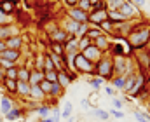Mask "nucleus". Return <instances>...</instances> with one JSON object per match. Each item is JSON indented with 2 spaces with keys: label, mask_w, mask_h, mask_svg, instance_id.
<instances>
[{
  "label": "nucleus",
  "mask_w": 150,
  "mask_h": 122,
  "mask_svg": "<svg viewBox=\"0 0 150 122\" xmlns=\"http://www.w3.org/2000/svg\"><path fill=\"white\" fill-rule=\"evenodd\" d=\"M127 42L129 45L134 49V51H140V49H145L147 44L150 40V23L147 21H138L133 30L127 33Z\"/></svg>",
  "instance_id": "nucleus-1"
},
{
  "label": "nucleus",
  "mask_w": 150,
  "mask_h": 122,
  "mask_svg": "<svg viewBox=\"0 0 150 122\" xmlns=\"http://www.w3.org/2000/svg\"><path fill=\"white\" fill-rule=\"evenodd\" d=\"M94 75L105 79V80H110L113 77V63H112V56L105 54L96 65H94Z\"/></svg>",
  "instance_id": "nucleus-2"
},
{
  "label": "nucleus",
  "mask_w": 150,
  "mask_h": 122,
  "mask_svg": "<svg viewBox=\"0 0 150 122\" xmlns=\"http://www.w3.org/2000/svg\"><path fill=\"white\" fill-rule=\"evenodd\" d=\"M113 63V75H127V73H133L134 72V66H133V61L122 54H117L112 58Z\"/></svg>",
  "instance_id": "nucleus-3"
},
{
  "label": "nucleus",
  "mask_w": 150,
  "mask_h": 122,
  "mask_svg": "<svg viewBox=\"0 0 150 122\" xmlns=\"http://www.w3.org/2000/svg\"><path fill=\"white\" fill-rule=\"evenodd\" d=\"M75 73H80V75H84V73H87V75L94 73V63H91L80 52L75 54Z\"/></svg>",
  "instance_id": "nucleus-4"
},
{
  "label": "nucleus",
  "mask_w": 150,
  "mask_h": 122,
  "mask_svg": "<svg viewBox=\"0 0 150 122\" xmlns=\"http://www.w3.org/2000/svg\"><path fill=\"white\" fill-rule=\"evenodd\" d=\"M108 19V11L107 7H98V9H93L89 12V25H94V26H100L101 23H105Z\"/></svg>",
  "instance_id": "nucleus-5"
},
{
  "label": "nucleus",
  "mask_w": 150,
  "mask_h": 122,
  "mask_svg": "<svg viewBox=\"0 0 150 122\" xmlns=\"http://www.w3.org/2000/svg\"><path fill=\"white\" fill-rule=\"evenodd\" d=\"M67 18L72 19L79 25H84V23H89V14L80 11L79 7H72V9H67Z\"/></svg>",
  "instance_id": "nucleus-6"
},
{
  "label": "nucleus",
  "mask_w": 150,
  "mask_h": 122,
  "mask_svg": "<svg viewBox=\"0 0 150 122\" xmlns=\"http://www.w3.org/2000/svg\"><path fill=\"white\" fill-rule=\"evenodd\" d=\"M119 12H120L126 19H134V18H136V14L140 12V9L133 4V0H124V4L120 5ZM136 19H138V18H136Z\"/></svg>",
  "instance_id": "nucleus-7"
},
{
  "label": "nucleus",
  "mask_w": 150,
  "mask_h": 122,
  "mask_svg": "<svg viewBox=\"0 0 150 122\" xmlns=\"http://www.w3.org/2000/svg\"><path fill=\"white\" fill-rule=\"evenodd\" d=\"M80 54H82L84 58H87V59H89L91 63H94V65H96V63H98L103 56H105V52H101V51H100L94 44H91V45H89L87 49H84Z\"/></svg>",
  "instance_id": "nucleus-8"
},
{
  "label": "nucleus",
  "mask_w": 150,
  "mask_h": 122,
  "mask_svg": "<svg viewBox=\"0 0 150 122\" xmlns=\"http://www.w3.org/2000/svg\"><path fill=\"white\" fill-rule=\"evenodd\" d=\"M18 35H21V28L16 26L14 23L0 26V40H7L9 37H18Z\"/></svg>",
  "instance_id": "nucleus-9"
},
{
  "label": "nucleus",
  "mask_w": 150,
  "mask_h": 122,
  "mask_svg": "<svg viewBox=\"0 0 150 122\" xmlns=\"http://www.w3.org/2000/svg\"><path fill=\"white\" fill-rule=\"evenodd\" d=\"M23 58V52L21 51H12V49H4L0 52V59H5V61H11V63H16L19 66V61Z\"/></svg>",
  "instance_id": "nucleus-10"
},
{
  "label": "nucleus",
  "mask_w": 150,
  "mask_h": 122,
  "mask_svg": "<svg viewBox=\"0 0 150 122\" xmlns=\"http://www.w3.org/2000/svg\"><path fill=\"white\" fill-rule=\"evenodd\" d=\"M70 35L63 30V28H59V26H56V28H52V30H49V39L51 42H56V44H63V42H67Z\"/></svg>",
  "instance_id": "nucleus-11"
},
{
  "label": "nucleus",
  "mask_w": 150,
  "mask_h": 122,
  "mask_svg": "<svg viewBox=\"0 0 150 122\" xmlns=\"http://www.w3.org/2000/svg\"><path fill=\"white\" fill-rule=\"evenodd\" d=\"M25 114H26V110L25 108H21V106H12L5 115H4V119L7 122H16V121H19V119H23L25 117Z\"/></svg>",
  "instance_id": "nucleus-12"
},
{
  "label": "nucleus",
  "mask_w": 150,
  "mask_h": 122,
  "mask_svg": "<svg viewBox=\"0 0 150 122\" xmlns=\"http://www.w3.org/2000/svg\"><path fill=\"white\" fill-rule=\"evenodd\" d=\"M75 79H77V75H75V73H68L67 70H65V72H58V84H59L63 89H68Z\"/></svg>",
  "instance_id": "nucleus-13"
},
{
  "label": "nucleus",
  "mask_w": 150,
  "mask_h": 122,
  "mask_svg": "<svg viewBox=\"0 0 150 122\" xmlns=\"http://www.w3.org/2000/svg\"><path fill=\"white\" fill-rule=\"evenodd\" d=\"M143 85H145V75H143V72H136V77H134V84H133V89H131V96H140L142 92H140V89H143Z\"/></svg>",
  "instance_id": "nucleus-14"
},
{
  "label": "nucleus",
  "mask_w": 150,
  "mask_h": 122,
  "mask_svg": "<svg viewBox=\"0 0 150 122\" xmlns=\"http://www.w3.org/2000/svg\"><path fill=\"white\" fill-rule=\"evenodd\" d=\"M65 47V54H79V39L77 37H68L67 42H63Z\"/></svg>",
  "instance_id": "nucleus-15"
},
{
  "label": "nucleus",
  "mask_w": 150,
  "mask_h": 122,
  "mask_svg": "<svg viewBox=\"0 0 150 122\" xmlns=\"http://www.w3.org/2000/svg\"><path fill=\"white\" fill-rule=\"evenodd\" d=\"M23 44H25L23 37L18 35V37H9V39L5 40V47H7V49H12V51H21V49H23Z\"/></svg>",
  "instance_id": "nucleus-16"
},
{
  "label": "nucleus",
  "mask_w": 150,
  "mask_h": 122,
  "mask_svg": "<svg viewBox=\"0 0 150 122\" xmlns=\"http://www.w3.org/2000/svg\"><path fill=\"white\" fill-rule=\"evenodd\" d=\"M93 44H94L101 52H105V54H107V52L110 51V47H112V45H110V39H108V35H101V37H98Z\"/></svg>",
  "instance_id": "nucleus-17"
},
{
  "label": "nucleus",
  "mask_w": 150,
  "mask_h": 122,
  "mask_svg": "<svg viewBox=\"0 0 150 122\" xmlns=\"http://www.w3.org/2000/svg\"><path fill=\"white\" fill-rule=\"evenodd\" d=\"M18 80H11V79H4L2 80V91H5L7 96H16V89H18Z\"/></svg>",
  "instance_id": "nucleus-18"
},
{
  "label": "nucleus",
  "mask_w": 150,
  "mask_h": 122,
  "mask_svg": "<svg viewBox=\"0 0 150 122\" xmlns=\"http://www.w3.org/2000/svg\"><path fill=\"white\" fill-rule=\"evenodd\" d=\"M47 56L51 58V61H52L56 72H65V70H67V68H65V59H63L61 56H56V54H52V52H47Z\"/></svg>",
  "instance_id": "nucleus-19"
},
{
  "label": "nucleus",
  "mask_w": 150,
  "mask_h": 122,
  "mask_svg": "<svg viewBox=\"0 0 150 122\" xmlns=\"http://www.w3.org/2000/svg\"><path fill=\"white\" fill-rule=\"evenodd\" d=\"M63 30L70 35V37H75L77 35V32H79V23H75L72 19H65V25H63Z\"/></svg>",
  "instance_id": "nucleus-20"
},
{
  "label": "nucleus",
  "mask_w": 150,
  "mask_h": 122,
  "mask_svg": "<svg viewBox=\"0 0 150 122\" xmlns=\"http://www.w3.org/2000/svg\"><path fill=\"white\" fill-rule=\"evenodd\" d=\"M30 99H33L37 103H42L45 99V96H44V92L38 85H30Z\"/></svg>",
  "instance_id": "nucleus-21"
},
{
  "label": "nucleus",
  "mask_w": 150,
  "mask_h": 122,
  "mask_svg": "<svg viewBox=\"0 0 150 122\" xmlns=\"http://www.w3.org/2000/svg\"><path fill=\"white\" fill-rule=\"evenodd\" d=\"M18 89H16V94L21 96V98H30V84L28 82H21L18 80Z\"/></svg>",
  "instance_id": "nucleus-22"
},
{
  "label": "nucleus",
  "mask_w": 150,
  "mask_h": 122,
  "mask_svg": "<svg viewBox=\"0 0 150 122\" xmlns=\"http://www.w3.org/2000/svg\"><path fill=\"white\" fill-rule=\"evenodd\" d=\"M0 9L5 14L12 16V12L16 11V0H0Z\"/></svg>",
  "instance_id": "nucleus-23"
},
{
  "label": "nucleus",
  "mask_w": 150,
  "mask_h": 122,
  "mask_svg": "<svg viewBox=\"0 0 150 122\" xmlns=\"http://www.w3.org/2000/svg\"><path fill=\"white\" fill-rule=\"evenodd\" d=\"M35 112H37V115L40 117V119H47V117H51L52 108H51L47 103H40L37 108H35Z\"/></svg>",
  "instance_id": "nucleus-24"
},
{
  "label": "nucleus",
  "mask_w": 150,
  "mask_h": 122,
  "mask_svg": "<svg viewBox=\"0 0 150 122\" xmlns=\"http://www.w3.org/2000/svg\"><path fill=\"white\" fill-rule=\"evenodd\" d=\"M63 94H65V89H63L58 82H54V84L51 85V92H49L47 98H51V99H58V98H61Z\"/></svg>",
  "instance_id": "nucleus-25"
},
{
  "label": "nucleus",
  "mask_w": 150,
  "mask_h": 122,
  "mask_svg": "<svg viewBox=\"0 0 150 122\" xmlns=\"http://www.w3.org/2000/svg\"><path fill=\"white\" fill-rule=\"evenodd\" d=\"M14 106V103H12V99H11V96H7V94H4L2 98H0V110H2V114L5 115L11 108Z\"/></svg>",
  "instance_id": "nucleus-26"
},
{
  "label": "nucleus",
  "mask_w": 150,
  "mask_h": 122,
  "mask_svg": "<svg viewBox=\"0 0 150 122\" xmlns=\"http://www.w3.org/2000/svg\"><path fill=\"white\" fill-rule=\"evenodd\" d=\"M110 82H112L113 89L124 91V87H126V75H113L112 79H110Z\"/></svg>",
  "instance_id": "nucleus-27"
},
{
  "label": "nucleus",
  "mask_w": 150,
  "mask_h": 122,
  "mask_svg": "<svg viewBox=\"0 0 150 122\" xmlns=\"http://www.w3.org/2000/svg\"><path fill=\"white\" fill-rule=\"evenodd\" d=\"M42 80H44V72H40V70H32L30 72V80H28L30 85H38Z\"/></svg>",
  "instance_id": "nucleus-28"
},
{
  "label": "nucleus",
  "mask_w": 150,
  "mask_h": 122,
  "mask_svg": "<svg viewBox=\"0 0 150 122\" xmlns=\"http://www.w3.org/2000/svg\"><path fill=\"white\" fill-rule=\"evenodd\" d=\"M101 35H105L101 30H100V26H94V25H89V30H87V33H86V37H89L91 40L94 42L98 37H101Z\"/></svg>",
  "instance_id": "nucleus-29"
},
{
  "label": "nucleus",
  "mask_w": 150,
  "mask_h": 122,
  "mask_svg": "<svg viewBox=\"0 0 150 122\" xmlns=\"http://www.w3.org/2000/svg\"><path fill=\"white\" fill-rule=\"evenodd\" d=\"M30 68H26V66H23V65H19L18 66V80L21 82H28L30 80Z\"/></svg>",
  "instance_id": "nucleus-30"
},
{
  "label": "nucleus",
  "mask_w": 150,
  "mask_h": 122,
  "mask_svg": "<svg viewBox=\"0 0 150 122\" xmlns=\"http://www.w3.org/2000/svg\"><path fill=\"white\" fill-rule=\"evenodd\" d=\"M87 82H89V85H93V89L94 91H100L103 85H105V79H101V77H98V75H94V77H89L87 79Z\"/></svg>",
  "instance_id": "nucleus-31"
},
{
  "label": "nucleus",
  "mask_w": 150,
  "mask_h": 122,
  "mask_svg": "<svg viewBox=\"0 0 150 122\" xmlns=\"http://www.w3.org/2000/svg\"><path fill=\"white\" fill-rule=\"evenodd\" d=\"M108 21H112L113 25H119V23H122V21H127L119 11H108Z\"/></svg>",
  "instance_id": "nucleus-32"
},
{
  "label": "nucleus",
  "mask_w": 150,
  "mask_h": 122,
  "mask_svg": "<svg viewBox=\"0 0 150 122\" xmlns=\"http://www.w3.org/2000/svg\"><path fill=\"white\" fill-rule=\"evenodd\" d=\"M44 59H45V54H37L35 58H33V66H32V70H40V72H44Z\"/></svg>",
  "instance_id": "nucleus-33"
},
{
  "label": "nucleus",
  "mask_w": 150,
  "mask_h": 122,
  "mask_svg": "<svg viewBox=\"0 0 150 122\" xmlns=\"http://www.w3.org/2000/svg\"><path fill=\"white\" fill-rule=\"evenodd\" d=\"M49 52H52V54H56V56H65V47H63V44H56V42H51V51Z\"/></svg>",
  "instance_id": "nucleus-34"
},
{
  "label": "nucleus",
  "mask_w": 150,
  "mask_h": 122,
  "mask_svg": "<svg viewBox=\"0 0 150 122\" xmlns=\"http://www.w3.org/2000/svg\"><path fill=\"white\" fill-rule=\"evenodd\" d=\"M122 4H124V0H105L107 11H119Z\"/></svg>",
  "instance_id": "nucleus-35"
},
{
  "label": "nucleus",
  "mask_w": 150,
  "mask_h": 122,
  "mask_svg": "<svg viewBox=\"0 0 150 122\" xmlns=\"http://www.w3.org/2000/svg\"><path fill=\"white\" fill-rule=\"evenodd\" d=\"M72 114H74V105L68 101V103H65V108L61 110V119H65V121H67V119H70V117H72Z\"/></svg>",
  "instance_id": "nucleus-36"
},
{
  "label": "nucleus",
  "mask_w": 150,
  "mask_h": 122,
  "mask_svg": "<svg viewBox=\"0 0 150 122\" xmlns=\"http://www.w3.org/2000/svg\"><path fill=\"white\" fill-rule=\"evenodd\" d=\"M100 30H101L105 35H112V32H113V23L107 19L105 23H101V25H100Z\"/></svg>",
  "instance_id": "nucleus-37"
},
{
  "label": "nucleus",
  "mask_w": 150,
  "mask_h": 122,
  "mask_svg": "<svg viewBox=\"0 0 150 122\" xmlns=\"http://www.w3.org/2000/svg\"><path fill=\"white\" fill-rule=\"evenodd\" d=\"M94 115H96L100 121H108V119H110V114H108L105 108H100V106L94 108Z\"/></svg>",
  "instance_id": "nucleus-38"
},
{
  "label": "nucleus",
  "mask_w": 150,
  "mask_h": 122,
  "mask_svg": "<svg viewBox=\"0 0 150 122\" xmlns=\"http://www.w3.org/2000/svg\"><path fill=\"white\" fill-rule=\"evenodd\" d=\"M77 7L80 9V11H84V12H91V9H93V5H91V2L89 0H79V4H77Z\"/></svg>",
  "instance_id": "nucleus-39"
},
{
  "label": "nucleus",
  "mask_w": 150,
  "mask_h": 122,
  "mask_svg": "<svg viewBox=\"0 0 150 122\" xmlns=\"http://www.w3.org/2000/svg\"><path fill=\"white\" fill-rule=\"evenodd\" d=\"M5 25H12V16L5 14V12L0 9V26H5Z\"/></svg>",
  "instance_id": "nucleus-40"
},
{
  "label": "nucleus",
  "mask_w": 150,
  "mask_h": 122,
  "mask_svg": "<svg viewBox=\"0 0 150 122\" xmlns=\"http://www.w3.org/2000/svg\"><path fill=\"white\" fill-rule=\"evenodd\" d=\"M91 44H93V40H91L89 37H80V39H79V51L82 52V51H84V49H87Z\"/></svg>",
  "instance_id": "nucleus-41"
},
{
  "label": "nucleus",
  "mask_w": 150,
  "mask_h": 122,
  "mask_svg": "<svg viewBox=\"0 0 150 122\" xmlns=\"http://www.w3.org/2000/svg\"><path fill=\"white\" fill-rule=\"evenodd\" d=\"M51 85H52V84H51L49 80H45V79L38 84V87L42 89V92H44V96H45V98H47V96H49V92H51Z\"/></svg>",
  "instance_id": "nucleus-42"
},
{
  "label": "nucleus",
  "mask_w": 150,
  "mask_h": 122,
  "mask_svg": "<svg viewBox=\"0 0 150 122\" xmlns=\"http://www.w3.org/2000/svg\"><path fill=\"white\" fill-rule=\"evenodd\" d=\"M5 79H11V80H18V66L7 68V70H5Z\"/></svg>",
  "instance_id": "nucleus-43"
},
{
  "label": "nucleus",
  "mask_w": 150,
  "mask_h": 122,
  "mask_svg": "<svg viewBox=\"0 0 150 122\" xmlns=\"http://www.w3.org/2000/svg\"><path fill=\"white\" fill-rule=\"evenodd\" d=\"M44 79L49 80L51 84H54V82H58V72H56V70H52V72H44Z\"/></svg>",
  "instance_id": "nucleus-44"
},
{
  "label": "nucleus",
  "mask_w": 150,
  "mask_h": 122,
  "mask_svg": "<svg viewBox=\"0 0 150 122\" xmlns=\"http://www.w3.org/2000/svg\"><path fill=\"white\" fill-rule=\"evenodd\" d=\"M87 30H89V23H84V25H79V32H77V39H80V37H86V33H87Z\"/></svg>",
  "instance_id": "nucleus-45"
},
{
  "label": "nucleus",
  "mask_w": 150,
  "mask_h": 122,
  "mask_svg": "<svg viewBox=\"0 0 150 122\" xmlns=\"http://www.w3.org/2000/svg\"><path fill=\"white\" fill-rule=\"evenodd\" d=\"M54 70V65H52V61H51V58L47 56V52H45V59H44V72H52Z\"/></svg>",
  "instance_id": "nucleus-46"
},
{
  "label": "nucleus",
  "mask_w": 150,
  "mask_h": 122,
  "mask_svg": "<svg viewBox=\"0 0 150 122\" xmlns=\"http://www.w3.org/2000/svg\"><path fill=\"white\" fill-rule=\"evenodd\" d=\"M112 105L115 110H122V106H124V101L122 99H119V98H112Z\"/></svg>",
  "instance_id": "nucleus-47"
},
{
  "label": "nucleus",
  "mask_w": 150,
  "mask_h": 122,
  "mask_svg": "<svg viewBox=\"0 0 150 122\" xmlns=\"http://www.w3.org/2000/svg\"><path fill=\"white\" fill-rule=\"evenodd\" d=\"M108 114H110V115H112V117H115V119H124V117H126V115H124V112H122V110H115V108H112V110H110V112H108Z\"/></svg>",
  "instance_id": "nucleus-48"
},
{
  "label": "nucleus",
  "mask_w": 150,
  "mask_h": 122,
  "mask_svg": "<svg viewBox=\"0 0 150 122\" xmlns=\"http://www.w3.org/2000/svg\"><path fill=\"white\" fill-rule=\"evenodd\" d=\"M51 114H52V117H51V119H52L54 122H59V121H61V110H59V108H54Z\"/></svg>",
  "instance_id": "nucleus-49"
},
{
  "label": "nucleus",
  "mask_w": 150,
  "mask_h": 122,
  "mask_svg": "<svg viewBox=\"0 0 150 122\" xmlns=\"http://www.w3.org/2000/svg\"><path fill=\"white\" fill-rule=\"evenodd\" d=\"M0 66L4 68V70H7V68H12V66H18L16 63H11V61H5V59H0Z\"/></svg>",
  "instance_id": "nucleus-50"
},
{
  "label": "nucleus",
  "mask_w": 150,
  "mask_h": 122,
  "mask_svg": "<svg viewBox=\"0 0 150 122\" xmlns=\"http://www.w3.org/2000/svg\"><path fill=\"white\" fill-rule=\"evenodd\" d=\"M63 4H65V7H67V9H72V7H77L79 0H63Z\"/></svg>",
  "instance_id": "nucleus-51"
},
{
  "label": "nucleus",
  "mask_w": 150,
  "mask_h": 122,
  "mask_svg": "<svg viewBox=\"0 0 150 122\" xmlns=\"http://www.w3.org/2000/svg\"><path fill=\"white\" fill-rule=\"evenodd\" d=\"M105 92H107L110 98H115V96H117V89H113V87H110V85L105 87Z\"/></svg>",
  "instance_id": "nucleus-52"
},
{
  "label": "nucleus",
  "mask_w": 150,
  "mask_h": 122,
  "mask_svg": "<svg viewBox=\"0 0 150 122\" xmlns=\"http://www.w3.org/2000/svg\"><path fill=\"white\" fill-rule=\"evenodd\" d=\"M133 4H134L138 9H140V7H143V5L147 4V0H133Z\"/></svg>",
  "instance_id": "nucleus-53"
},
{
  "label": "nucleus",
  "mask_w": 150,
  "mask_h": 122,
  "mask_svg": "<svg viewBox=\"0 0 150 122\" xmlns=\"http://www.w3.org/2000/svg\"><path fill=\"white\" fill-rule=\"evenodd\" d=\"M80 105H82V106H86V108L89 106V103H87V99H86V98H84V99H80Z\"/></svg>",
  "instance_id": "nucleus-54"
},
{
  "label": "nucleus",
  "mask_w": 150,
  "mask_h": 122,
  "mask_svg": "<svg viewBox=\"0 0 150 122\" xmlns=\"http://www.w3.org/2000/svg\"><path fill=\"white\" fill-rule=\"evenodd\" d=\"M4 49H7V47H5V40H0V52H2Z\"/></svg>",
  "instance_id": "nucleus-55"
},
{
  "label": "nucleus",
  "mask_w": 150,
  "mask_h": 122,
  "mask_svg": "<svg viewBox=\"0 0 150 122\" xmlns=\"http://www.w3.org/2000/svg\"><path fill=\"white\" fill-rule=\"evenodd\" d=\"M38 122H54V121H52L51 117H47V119H40V121H38Z\"/></svg>",
  "instance_id": "nucleus-56"
},
{
  "label": "nucleus",
  "mask_w": 150,
  "mask_h": 122,
  "mask_svg": "<svg viewBox=\"0 0 150 122\" xmlns=\"http://www.w3.org/2000/svg\"><path fill=\"white\" fill-rule=\"evenodd\" d=\"M67 122H77V119H75L74 115H72V117H70V119H67Z\"/></svg>",
  "instance_id": "nucleus-57"
},
{
  "label": "nucleus",
  "mask_w": 150,
  "mask_h": 122,
  "mask_svg": "<svg viewBox=\"0 0 150 122\" xmlns=\"http://www.w3.org/2000/svg\"><path fill=\"white\" fill-rule=\"evenodd\" d=\"M16 122H26V119L23 117V119H19V121H16Z\"/></svg>",
  "instance_id": "nucleus-58"
},
{
  "label": "nucleus",
  "mask_w": 150,
  "mask_h": 122,
  "mask_svg": "<svg viewBox=\"0 0 150 122\" xmlns=\"http://www.w3.org/2000/svg\"><path fill=\"white\" fill-rule=\"evenodd\" d=\"M0 122H4V121H2V114H0Z\"/></svg>",
  "instance_id": "nucleus-59"
},
{
  "label": "nucleus",
  "mask_w": 150,
  "mask_h": 122,
  "mask_svg": "<svg viewBox=\"0 0 150 122\" xmlns=\"http://www.w3.org/2000/svg\"><path fill=\"white\" fill-rule=\"evenodd\" d=\"M49 2H58V0H49Z\"/></svg>",
  "instance_id": "nucleus-60"
},
{
  "label": "nucleus",
  "mask_w": 150,
  "mask_h": 122,
  "mask_svg": "<svg viewBox=\"0 0 150 122\" xmlns=\"http://www.w3.org/2000/svg\"><path fill=\"white\" fill-rule=\"evenodd\" d=\"M0 87H2V82H0Z\"/></svg>",
  "instance_id": "nucleus-61"
}]
</instances>
